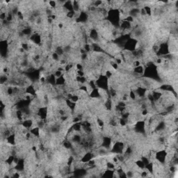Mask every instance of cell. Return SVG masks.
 Returning a JSON list of instances; mask_svg holds the SVG:
<instances>
[{
  "label": "cell",
  "mask_w": 178,
  "mask_h": 178,
  "mask_svg": "<svg viewBox=\"0 0 178 178\" xmlns=\"http://www.w3.org/2000/svg\"><path fill=\"white\" fill-rule=\"evenodd\" d=\"M135 164L136 165V166H137L139 169L143 170V169H144V168H146V165H145L144 163L142 162L141 159V160H137V161L135 162Z\"/></svg>",
  "instance_id": "cell-1"
}]
</instances>
